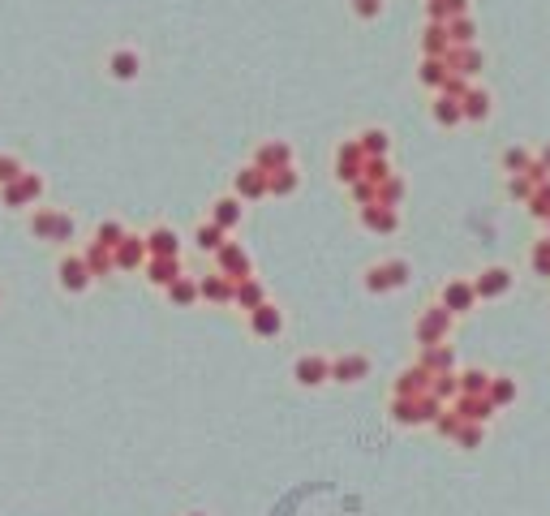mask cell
Masks as SVG:
<instances>
[{"mask_svg": "<svg viewBox=\"0 0 550 516\" xmlns=\"http://www.w3.org/2000/svg\"><path fill=\"white\" fill-rule=\"evenodd\" d=\"M219 224H237V203H219Z\"/></svg>", "mask_w": 550, "mask_h": 516, "instance_id": "7", "label": "cell"}, {"mask_svg": "<svg viewBox=\"0 0 550 516\" xmlns=\"http://www.w3.org/2000/svg\"><path fill=\"white\" fill-rule=\"evenodd\" d=\"M353 13L357 17H379L383 13V0H353Z\"/></svg>", "mask_w": 550, "mask_h": 516, "instance_id": "4", "label": "cell"}, {"mask_svg": "<svg viewBox=\"0 0 550 516\" xmlns=\"http://www.w3.org/2000/svg\"><path fill=\"white\" fill-rule=\"evenodd\" d=\"M22 177V168H17V159H0V181H5V185H13Z\"/></svg>", "mask_w": 550, "mask_h": 516, "instance_id": "6", "label": "cell"}, {"mask_svg": "<svg viewBox=\"0 0 550 516\" xmlns=\"http://www.w3.org/2000/svg\"><path fill=\"white\" fill-rule=\"evenodd\" d=\"M108 69H112V78H138V52H112V61H108Z\"/></svg>", "mask_w": 550, "mask_h": 516, "instance_id": "1", "label": "cell"}, {"mask_svg": "<svg viewBox=\"0 0 550 516\" xmlns=\"http://www.w3.org/2000/svg\"><path fill=\"white\" fill-rule=\"evenodd\" d=\"M297 379H301V383H322V379H327V361H322V357H301V361H297Z\"/></svg>", "mask_w": 550, "mask_h": 516, "instance_id": "2", "label": "cell"}, {"mask_svg": "<svg viewBox=\"0 0 550 516\" xmlns=\"http://www.w3.org/2000/svg\"><path fill=\"white\" fill-rule=\"evenodd\" d=\"M336 375H340L344 383H357V375H366V361H361V357H348V361L336 366Z\"/></svg>", "mask_w": 550, "mask_h": 516, "instance_id": "3", "label": "cell"}, {"mask_svg": "<svg viewBox=\"0 0 550 516\" xmlns=\"http://www.w3.org/2000/svg\"><path fill=\"white\" fill-rule=\"evenodd\" d=\"M254 327H258V331H280V314H275V310L254 314Z\"/></svg>", "mask_w": 550, "mask_h": 516, "instance_id": "5", "label": "cell"}]
</instances>
